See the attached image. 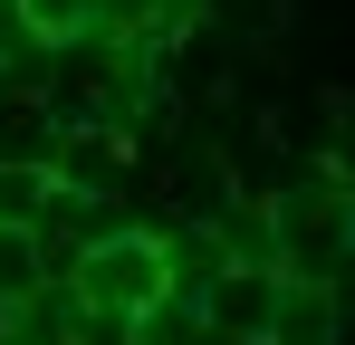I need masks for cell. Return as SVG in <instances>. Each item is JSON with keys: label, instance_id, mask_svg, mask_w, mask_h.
Segmentation results:
<instances>
[{"label": "cell", "instance_id": "6da1fadb", "mask_svg": "<svg viewBox=\"0 0 355 345\" xmlns=\"http://www.w3.org/2000/svg\"><path fill=\"white\" fill-rule=\"evenodd\" d=\"M164 288H173V259H164L154 230L87 240V259H77V297H87V307H116V317H154Z\"/></svg>", "mask_w": 355, "mask_h": 345}, {"label": "cell", "instance_id": "7a4b0ae2", "mask_svg": "<svg viewBox=\"0 0 355 345\" xmlns=\"http://www.w3.org/2000/svg\"><path fill=\"white\" fill-rule=\"evenodd\" d=\"M58 211V172L49 163H0V230H39Z\"/></svg>", "mask_w": 355, "mask_h": 345}]
</instances>
